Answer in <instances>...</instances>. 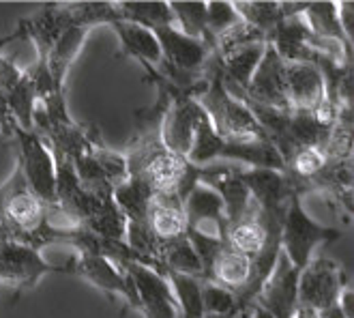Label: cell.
Here are the masks:
<instances>
[{
	"label": "cell",
	"mask_w": 354,
	"mask_h": 318,
	"mask_svg": "<svg viewBox=\"0 0 354 318\" xmlns=\"http://www.w3.org/2000/svg\"><path fill=\"white\" fill-rule=\"evenodd\" d=\"M0 222L15 243L39 251L46 245L58 243V232L48 226V204L30 192L17 166L11 179L0 187Z\"/></svg>",
	"instance_id": "cell-1"
},
{
	"label": "cell",
	"mask_w": 354,
	"mask_h": 318,
	"mask_svg": "<svg viewBox=\"0 0 354 318\" xmlns=\"http://www.w3.org/2000/svg\"><path fill=\"white\" fill-rule=\"evenodd\" d=\"M196 101L200 103V108L204 110L208 121H211L217 136H221L223 140L227 142L268 140L247 105L225 89L217 60L213 67L211 82H208L206 91L200 97H196Z\"/></svg>",
	"instance_id": "cell-2"
},
{
	"label": "cell",
	"mask_w": 354,
	"mask_h": 318,
	"mask_svg": "<svg viewBox=\"0 0 354 318\" xmlns=\"http://www.w3.org/2000/svg\"><path fill=\"white\" fill-rule=\"evenodd\" d=\"M344 235L339 226H324L311 218L299 194H292L286 206L281 222V251L297 271H303L307 263L314 258L318 245L337 241Z\"/></svg>",
	"instance_id": "cell-3"
},
{
	"label": "cell",
	"mask_w": 354,
	"mask_h": 318,
	"mask_svg": "<svg viewBox=\"0 0 354 318\" xmlns=\"http://www.w3.org/2000/svg\"><path fill=\"white\" fill-rule=\"evenodd\" d=\"M11 138L17 142V168L30 192L48 206L56 204V168L54 157L48 144L41 140L35 132L22 130L17 123L13 125Z\"/></svg>",
	"instance_id": "cell-4"
},
{
	"label": "cell",
	"mask_w": 354,
	"mask_h": 318,
	"mask_svg": "<svg viewBox=\"0 0 354 318\" xmlns=\"http://www.w3.org/2000/svg\"><path fill=\"white\" fill-rule=\"evenodd\" d=\"M350 284L346 269L333 258L314 256L299 275L297 303L311 312H324L337 306L342 290Z\"/></svg>",
	"instance_id": "cell-5"
},
{
	"label": "cell",
	"mask_w": 354,
	"mask_h": 318,
	"mask_svg": "<svg viewBox=\"0 0 354 318\" xmlns=\"http://www.w3.org/2000/svg\"><path fill=\"white\" fill-rule=\"evenodd\" d=\"M50 273H69V265L48 263L39 249L15 241L0 245V282L13 288L15 299L26 290H35L39 280Z\"/></svg>",
	"instance_id": "cell-6"
},
{
	"label": "cell",
	"mask_w": 354,
	"mask_h": 318,
	"mask_svg": "<svg viewBox=\"0 0 354 318\" xmlns=\"http://www.w3.org/2000/svg\"><path fill=\"white\" fill-rule=\"evenodd\" d=\"M69 275H77L108 297H120L129 308L138 310V292L131 278L110 258L99 256V254L75 251L69 263Z\"/></svg>",
	"instance_id": "cell-7"
},
{
	"label": "cell",
	"mask_w": 354,
	"mask_h": 318,
	"mask_svg": "<svg viewBox=\"0 0 354 318\" xmlns=\"http://www.w3.org/2000/svg\"><path fill=\"white\" fill-rule=\"evenodd\" d=\"M138 292V312L144 318H178V306L168 280L155 269L138 263H120Z\"/></svg>",
	"instance_id": "cell-8"
},
{
	"label": "cell",
	"mask_w": 354,
	"mask_h": 318,
	"mask_svg": "<svg viewBox=\"0 0 354 318\" xmlns=\"http://www.w3.org/2000/svg\"><path fill=\"white\" fill-rule=\"evenodd\" d=\"M243 93L247 99L264 105V108H273L279 112H292L290 110L288 89H286V60H281V56L270 44H266L260 65L254 71L252 80H249L247 89Z\"/></svg>",
	"instance_id": "cell-9"
},
{
	"label": "cell",
	"mask_w": 354,
	"mask_h": 318,
	"mask_svg": "<svg viewBox=\"0 0 354 318\" xmlns=\"http://www.w3.org/2000/svg\"><path fill=\"white\" fill-rule=\"evenodd\" d=\"M202 116V108L196 101V97H192L189 93L178 91L168 110L163 114L161 121V142L168 148L170 153L187 157L189 155V148L194 144V134L198 121Z\"/></svg>",
	"instance_id": "cell-10"
},
{
	"label": "cell",
	"mask_w": 354,
	"mask_h": 318,
	"mask_svg": "<svg viewBox=\"0 0 354 318\" xmlns=\"http://www.w3.org/2000/svg\"><path fill=\"white\" fill-rule=\"evenodd\" d=\"M183 209L187 220V232H194V235H202L208 239H223L227 220L223 202L213 187L198 183L187 194Z\"/></svg>",
	"instance_id": "cell-11"
},
{
	"label": "cell",
	"mask_w": 354,
	"mask_h": 318,
	"mask_svg": "<svg viewBox=\"0 0 354 318\" xmlns=\"http://www.w3.org/2000/svg\"><path fill=\"white\" fill-rule=\"evenodd\" d=\"M299 275L286 254L279 251V258L275 263V269L270 273V278L264 282L262 290L256 297V303L262 306L273 318H295L297 312V284Z\"/></svg>",
	"instance_id": "cell-12"
},
{
	"label": "cell",
	"mask_w": 354,
	"mask_h": 318,
	"mask_svg": "<svg viewBox=\"0 0 354 318\" xmlns=\"http://www.w3.org/2000/svg\"><path fill=\"white\" fill-rule=\"evenodd\" d=\"M69 26H71V22H69V15H67L65 5L62 3L41 5V9L37 13L22 17L17 24V28L22 30L24 39H32L39 62H46L52 48L56 46V41Z\"/></svg>",
	"instance_id": "cell-13"
},
{
	"label": "cell",
	"mask_w": 354,
	"mask_h": 318,
	"mask_svg": "<svg viewBox=\"0 0 354 318\" xmlns=\"http://www.w3.org/2000/svg\"><path fill=\"white\" fill-rule=\"evenodd\" d=\"M286 89L292 112L316 114L324 105V78L311 62H286Z\"/></svg>",
	"instance_id": "cell-14"
},
{
	"label": "cell",
	"mask_w": 354,
	"mask_h": 318,
	"mask_svg": "<svg viewBox=\"0 0 354 318\" xmlns=\"http://www.w3.org/2000/svg\"><path fill=\"white\" fill-rule=\"evenodd\" d=\"M297 13L318 41L335 44L352 54V41L344 35L339 24V3H297Z\"/></svg>",
	"instance_id": "cell-15"
},
{
	"label": "cell",
	"mask_w": 354,
	"mask_h": 318,
	"mask_svg": "<svg viewBox=\"0 0 354 318\" xmlns=\"http://www.w3.org/2000/svg\"><path fill=\"white\" fill-rule=\"evenodd\" d=\"M264 50H266V41H249V44L215 54L221 78L225 82L234 84V87H239L241 91H245L254 71L260 65Z\"/></svg>",
	"instance_id": "cell-16"
},
{
	"label": "cell",
	"mask_w": 354,
	"mask_h": 318,
	"mask_svg": "<svg viewBox=\"0 0 354 318\" xmlns=\"http://www.w3.org/2000/svg\"><path fill=\"white\" fill-rule=\"evenodd\" d=\"M88 30L77 28V26H69L65 33L60 35V39L56 41V46L52 48L50 56L46 58V67L50 73V80L54 84V89L65 93V82L67 76L73 67L75 58L80 56L82 48H84ZM39 62V60H37Z\"/></svg>",
	"instance_id": "cell-17"
},
{
	"label": "cell",
	"mask_w": 354,
	"mask_h": 318,
	"mask_svg": "<svg viewBox=\"0 0 354 318\" xmlns=\"http://www.w3.org/2000/svg\"><path fill=\"white\" fill-rule=\"evenodd\" d=\"M174 271L183 275H192V278H200L204 275L202 260L198 256L196 247L192 245L189 235L174 237V239H161L159 251H157V273Z\"/></svg>",
	"instance_id": "cell-18"
},
{
	"label": "cell",
	"mask_w": 354,
	"mask_h": 318,
	"mask_svg": "<svg viewBox=\"0 0 354 318\" xmlns=\"http://www.w3.org/2000/svg\"><path fill=\"white\" fill-rule=\"evenodd\" d=\"M118 41H120V56L127 58H136L140 65H151V67H159L161 62V50L159 44L153 35V30L131 24V22H116L110 26Z\"/></svg>",
	"instance_id": "cell-19"
},
{
	"label": "cell",
	"mask_w": 354,
	"mask_h": 318,
	"mask_svg": "<svg viewBox=\"0 0 354 318\" xmlns=\"http://www.w3.org/2000/svg\"><path fill=\"white\" fill-rule=\"evenodd\" d=\"M147 222L159 239H174V237L187 235L183 200H178L174 196L153 194Z\"/></svg>",
	"instance_id": "cell-20"
},
{
	"label": "cell",
	"mask_w": 354,
	"mask_h": 318,
	"mask_svg": "<svg viewBox=\"0 0 354 318\" xmlns=\"http://www.w3.org/2000/svg\"><path fill=\"white\" fill-rule=\"evenodd\" d=\"M153 194L155 189L147 179L129 175L120 185L114 187V202L127 222H147Z\"/></svg>",
	"instance_id": "cell-21"
},
{
	"label": "cell",
	"mask_w": 354,
	"mask_h": 318,
	"mask_svg": "<svg viewBox=\"0 0 354 318\" xmlns=\"http://www.w3.org/2000/svg\"><path fill=\"white\" fill-rule=\"evenodd\" d=\"M71 26L93 30L95 26H112L122 22V13L116 3H62Z\"/></svg>",
	"instance_id": "cell-22"
},
{
	"label": "cell",
	"mask_w": 354,
	"mask_h": 318,
	"mask_svg": "<svg viewBox=\"0 0 354 318\" xmlns=\"http://www.w3.org/2000/svg\"><path fill=\"white\" fill-rule=\"evenodd\" d=\"M120 13H122V22H131L138 26H144L149 30L163 28V26H176L174 24V15L170 9V3H161V0H138V3H116Z\"/></svg>",
	"instance_id": "cell-23"
},
{
	"label": "cell",
	"mask_w": 354,
	"mask_h": 318,
	"mask_svg": "<svg viewBox=\"0 0 354 318\" xmlns=\"http://www.w3.org/2000/svg\"><path fill=\"white\" fill-rule=\"evenodd\" d=\"M234 11L247 26L258 30L266 41L275 33V28L283 22V11L279 3L270 0H252V3H232Z\"/></svg>",
	"instance_id": "cell-24"
},
{
	"label": "cell",
	"mask_w": 354,
	"mask_h": 318,
	"mask_svg": "<svg viewBox=\"0 0 354 318\" xmlns=\"http://www.w3.org/2000/svg\"><path fill=\"white\" fill-rule=\"evenodd\" d=\"M170 9L174 15V24L183 35L204 41L215 52V39L206 26V3H170Z\"/></svg>",
	"instance_id": "cell-25"
},
{
	"label": "cell",
	"mask_w": 354,
	"mask_h": 318,
	"mask_svg": "<svg viewBox=\"0 0 354 318\" xmlns=\"http://www.w3.org/2000/svg\"><path fill=\"white\" fill-rule=\"evenodd\" d=\"M202 306L204 316L230 318L239 312V297L223 286L202 280Z\"/></svg>",
	"instance_id": "cell-26"
},
{
	"label": "cell",
	"mask_w": 354,
	"mask_h": 318,
	"mask_svg": "<svg viewBox=\"0 0 354 318\" xmlns=\"http://www.w3.org/2000/svg\"><path fill=\"white\" fill-rule=\"evenodd\" d=\"M241 22L239 13L234 11L232 3H219V0H213V3H206V26L211 37H219L221 33H225L227 28H232Z\"/></svg>",
	"instance_id": "cell-27"
},
{
	"label": "cell",
	"mask_w": 354,
	"mask_h": 318,
	"mask_svg": "<svg viewBox=\"0 0 354 318\" xmlns=\"http://www.w3.org/2000/svg\"><path fill=\"white\" fill-rule=\"evenodd\" d=\"M13 125H15V118L11 116V110H9V105H7L5 95L0 93V134H3V136H11Z\"/></svg>",
	"instance_id": "cell-28"
},
{
	"label": "cell",
	"mask_w": 354,
	"mask_h": 318,
	"mask_svg": "<svg viewBox=\"0 0 354 318\" xmlns=\"http://www.w3.org/2000/svg\"><path fill=\"white\" fill-rule=\"evenodd\" d=\"M352 22H354V5L352 3H342L339 5V24L344 35L352 41L354 33H352Z\"/></svg>",
	"instance_id": "cell-29"
},
{
	"label": "cell",
	"mask_w": 354,
	"mask_h": 318,
	"mask_svg": "<svg viewBox=\"0 0 354 318\" xmlns=\"http://www.w3.org/2000/svg\"><path fill=\"white\" fill-rule=\"evenodd\" d=\"M339 310L344 312L346 318H354V312H352V306H354V292H352V284H348L342 294H339V301H337Z\"/></svg>",
	"instance_id": "cell-30"
},
{
	"label": "cell",
	"mask_w": 354,
	"mask_h": 318,
	"mask_svg": "<svg viewBox=\"0 0 354 318\" xmlns=\"http://www.w3.org/2000/svg\"><path fill=\"white\" fill-rule=\"evenodd\" d=\"M295 318H318V314H316V312H311V310H307V308H301V306H297Z\"/></svg>",
	"instance_id": "cell-31"
},
{
	"label": "cell",
	"mask_w": 354,
	"mask_h": 318,
	"mask_svg": "<svg viewBox=\"0 0 354 318\" xmlns=\"http://www.w3.org/2000/svg\"><path fill=\"white\" fill-rule=\"evenodd\" d=\"M11 241V235H9V230L5 228V224L0 222V245H5V243H9Z\"/></svg>",
	"instance_id": "cell-32"
},
{
	"label": "cell",
	"mask_w": 354,
	"mask_h": 318,
	"mask_svg": "<svg viewBox=\"0 0 354 318\" xmlns=\"http://www.w3.org/2000/svg\"><path fill=\"white\" fill-rule=\"evenodd\" d=\"M178 318H180V316H178Z\"/></svg>",
	"instance_id": "cell-33"
}]
</instances>
